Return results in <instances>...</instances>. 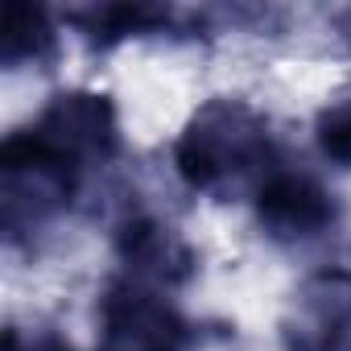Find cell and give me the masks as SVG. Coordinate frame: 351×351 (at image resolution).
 <instances>
[{"label":"cell","mask_w":351,"mask_h":351,"mask_svg":"<svg viewBox=\"0 0 351 351\" xmlns=\"http://www.w3.org/2000/svg\"><path fill=\"white\" fill-rule=\"evenodd\" d=\"M29 128L42 141H50L58 153L79 161L83 169L104 165L120 153L116 104L104 91H91V87H71V91L50 95V104L38 112V120Z\"/></svg>","instance_id":"obj_4"},{"label":"cell","mask_w":351,"mask_h":351,"mask_svg":"<svg viewBox=\"0 0 351 351\" xmlns=\"http://www.w3.org/2000/svg\"><path fill=\"white\" fill-rule=\"evenodd\" d=\"M285 351H351V269L310 273L281 318Z\"/></svg>","instance_id":"obj_5"},{"label":"cell","mask_w":351,"mask_h":351,"mask_svg":"<svg viewBox=\"0 0 351 351\" xmlns=\"http://www.w3.org/2000/svg\"><path fill=\"white\" fill-rule=\"evenodd\" d=\"M5 351H71L66 339H58L54 330H25V326H9L5 330Z\"/></svg>","instance_id":"obj_11"},{"label":"cell","mask_w":351,"mask_h":351,"mask_svg":"<svg viewBox=\"0 0 351 351\" xmlns=\"http://www.w3.org/2000/svg\"><path fill=\"white\" fill-rule=\"evenodd\" d=\"M54 54H58V29L50 13L42 5H25V0L5 5V17H0V62L9 71L46 66L54 62Z\"/></svg>","instance_id":"obj_8"},{"label":"cell","mask_w":351,"mask_h":351,"mask_svg":"<svg viewBox=\"0 0 351 351\" xmlns=\"http://www.w3.org/2000/svg\"><path fill=\"white\" fill-rule=\"evenodd\" d=\"M83 165L42 141L34 128L13 132L0 145V223L17 244L58 219L79 195Z\"/></svg>","instance_id":"obj_2"},{"label":"cell","mask_w":351,"mask_h":351,"mask_svg":"<svg viewBox=\"0 0 351 351\" xmlns=\"http://www.w3.org/2000/svg\"><path fill=\"white\" fill-rule=\"evenodd\" d=\"M99 351H191V322L165 289L116 277L99 298Z\"/></svg>","instance_id":"obj_3"},{"label":"cell","mask_w":351,"mask_h":351,"mask_svg":"<svg viewBox=\"0 0 351 351\" xmlns=\"http://www.w3.org/2000/svg\"><path fill=\"white\" fill-rule=\"evenodd\" d=\"M273 132L265 112H256L248 99H207L191 112L173 141V169L195 195L228 199L244 186H265L273 173Z\"/></svg>","instance_id":"obj_1"},{"label":"cell","mask_w":351,"mask_h":351,"mask_svg":"<svg viewBox=\"0 0 351 351\" xmlns=\"http://www.w3.org/2000/svg\"><path fill=\"white\" fill-rule=\"evenodd\" d=\"M343 38L351 42V13H343Z\"/></svg>","instance_id":"obj_12"},{"label":"cell","mask_w":351,"mask_h":351,"mask_svg":"<svg viewBox=\"0 0 351 351\" xmlns=\"http://www.w3.org/2000/svg\"><path fill=\"white\" fill-rule=\"evenodd\" d=\"M314 141H318L326 161L351 169V95H343V99H335V104H326L318 112Z\"/></svg>","instance_id":"obj_10"},{"label":"cell","mask_w":351,"mask_h":351,"mask_svg":"<svg viewBox=\"0 0 351 351\" xmlns=\"http://www.w3.org/2000/svg\"><path fill=\"white\" fill-rule=\"evenodd\" d=\"M116 256L124 265V277L153 285V289H173L186 285L199 273V252L173 232L165 219L149 211H132L116 228Z\"/></svg>","instance_id":"obj_7"},{"label":"cell","mask_w":351,"mask_h":351,"mask_svg":"<svg viewBox=\"0 0 351 351\" xmlns=\"http://www.w3.org/2000/svg\"><path fill=\"white\" fill-rule=\"evenodd\" d=\"M66 21L91 46H116L124 38H145V34L169 29L173 9H161V5H91V9H71Z\"/></svg>","instance_id":"obj_9"},{"label":"cell","mask_w":351,"mask_h":351,"mask_svg":"<svg viewBox=\"0 0 351 351\" xmlns=\"http://www.w3.org/2000/svg\"><path fill=\"white\" fill-rule=\"evenodd\" d=\"M256 219L281 244H306L339 223V199L302 169H273L256 191Z\"/></svg>","instance_id":"obj_6"}]
</instances>
